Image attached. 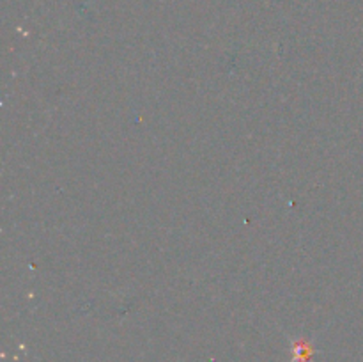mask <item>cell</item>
I'll list each match as a JSON object with an SVG mask.
<instances>
[{
  "label": "cell",
  "mask_w": 363,
  "mask_h": 362,
  "mask_svg": "<svg viewBox=\"0 0 363 362\" xmlns=\"http://www.w3.org/2000/svg\"><path fill=\"white\" fill-rule=\"evenodd\" d=\"M312 357V350L307 347H296V351H294V362H307L308 358Z\"/></svg>",
  "instance_id": "1"
}]
</instances>
